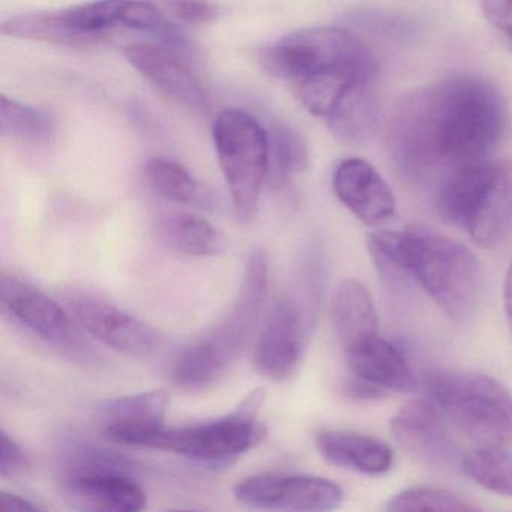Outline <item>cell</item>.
<instances>
[{"label":"cell","instance_id":"1","mask_svg":"<svg viewBox=\"0 0 512 512\" xmlns=\"http://www.w3.org/2000/svg\"><path fill=\"white\" fill-rule=\"evenodd\" d=\"M506 106L499 89L472 74H455L404 95L388 124L392 158L413 178L487 160L502 139Z\"/></svg>","mask_w":512,"mask_h":512},{"label":"cell","instance_id":"2","mask_svg":"<svg viewBox=\"0 0 512 512\" xmlns=\"http://www.w3.org/2000/svg\"><path fill=\"white\" fill-rule=\"evenodd\" d=\"M269 262L265 251H251L238 295L226 316L203 337L188 344L173 361L172 382L187 391L214 388L253 337L268 296Z\"/></svg>","mask_w":512,"mask_h":512},{"label":"cell","instance_id":"3","mask_svg":"<svg viewBox=\"0 0 512 512\" xmlns=\"http://www.w3.org/2000/svg\"><path fill=\"white\" fill-rule=\"evenodd\" d=\"M449 223L482 248H497L512 229V161L484 160L454 170L439 193Z\"/></svg>","mask_w":512,"mask_h":512},{"label":"cell","instance_id":"4","mask_svg":"<svg viewBox=\"0 0 512 512\" xmlns=\"http://www.w3.org/2000/svg\"><path fill=\"white\" fill-rule=\"evenodd\" d=\"M427 398L478 449L512 443V395L499 380L473 371L436 370L425 377Z\"/></svg>","mask_w":512,"mask_h":512},{"label":"cell","instance_id":"5","mask_svg":"<svg viewBox=\"0 0 512 512\" xmlns=\"http://www.w3.org/2000/svg\"><path fill=\"white\" fill-rule=\"evenodd\" d=\"M407 268L437 307L454 322L472 319L484 298V269L460 242L431 233L406 232Z\"/></svg>","mask_w":512,"mask_h":512},{"label":"cell","instance_id":"6","mask_svg":"<svg viewBox=\"0 0 512 512\" xmlns=\"http://www.w3.org/2000/svg\"><path fill=\"white\" fill-rule=\"evenodd\" d=\"M266 400L263 388L254 389L229 415L188 427L143 428L125 434L118 442L142 448L175 452L191 460L218 463L256 448L265 439L259 413Z\"/></svg>","mask_w":512,"mask_h":512},{"label":"cell","instance_id":"7","mask_svg":"<svg viewBox=\"0 0 512 512\" xmlns=\"http://www.w3.org/2000/svg\"><path fill=\"white\" fill-rule=\"evenodd\" d=\"M212 137L236 217L251 221L268 178L269 133L245 110L227 109L218 113Z\"/></svg>","mask_w":512,"mask_h":512},{"label":"cell","instance_id":"8","mask_svg":"<svg viewBox=\"0 0 512 512\" xmlns=\"http://www.w3.org/2000/svg\"><path fill=\"white\" fill-rule=\"evenodd\" d=\"M259 61L269 76L293 83L341 68L377 67L367 44L337 26H319L287 35L262 49Z\"/></svg>","mask_w":512,"mask_h":512},{"label":"cell","instance_id":"9","mask_svg":"<svg viewBox=\"0 0 512 512\" xmlns=\"http://www.w3.org/2000/svg\"><path fill=\"white\" fill-rule=\"evenodd\" d=\"M301 295H283L271 305L254 346V364L275 382L292 377L313 334L319 308L316 284Z\"/></svg>","mask_w":512,"mask_h":512},{"label":"cell","instance_id":"10","mask_svg":"<svg viewBox=\"0 0 512 512\" xmlns=\"http://www.w3.org/2000/svg\"><path fill=\"white\" fill-rule=\"evenodd\" d=\"M236 499L248 508L278 512H331L343 502L340 485L313 475L262 473L235 485Z\"/></svg>","mask_w":512,"mask_h":512},{"label":"cell","instance_id":"11","mask_svg":"<svg viewBox=\"0 0 512 512\" xmlns=\"http://www.w3.org/2000/svg\"><path fill=\"white\" fill-rule=\"evenodd\" d=\"M0 305L14 322L50 346L68 352H82L86 344L74 326L67 308L50 298L34 284L2 272L0 274Z\"/></svg>","mask_w":512,"mask_h":512},{"label":"cell","instance_id":"12","mask_svg":"<svg viewBox=\"0 0 512 512\" xmlns=\"http://www.w3.org/2000/svg\"><path fill=\"white\" fill-rule=\"evenodd\" d=\"M64 304L74 322L118 352L148 356L160 346V335L148 323L86 292H68Z\"/></svg>","mask_w":512,"mask_h":512},{"label":"cell","instance_id":"13","mask_svg":"<svg viewBox=\"0 0 512 512\" xmlns=\"http://www.w3.org/2000/svg\"><path fill=\"white\" fill-rule=\"evenodd\" d=\"M391 431L398 445L422 463L440 469L463 463L451 424L430 398H416L401 407L392 418Z\"/></svg>","mask_w":512,"mask_h":512},{"label":"cell","instance_id":"14","mask_svg":"<svg viewBox=\"0 0 512 512\" xmlns=\"http://www.w3.org/2000/svg\"><path fill=\"white\" fill-rule=\"evenodd\" d=\"M124 56L140 76L173 103L197 113L211 109L205 86L173 50L157 44H131L125 47Z\"/></svg>","mask_w":512,"mask_h":512},{"label":"cell","instance_id":"15","mask_svg":"<svg viewBox=\"0 0 512 512\" xmlns=\"http://www.w3.org/2000/svg\"><path fill=\"white\" fill-rule=\"evenodd\" d=\"M335 196L368 226H380L395 215L394 194L379 172L368 161L347 158L332 176Z\"/></svg>","mask_w":512,"mask_h":512},{"label":"cell","instance_id":"16","mask_svg":"<svg viewBox=\"0 0 512 512\" xmlns=\"http://www.w3.org/2000/svg\"><path fill=\"white\" fill-rule=\"evenodd\" d=\"M62 497L76 512H143L148 506L145 491L127 475L71 476Z\"/></svg>","mask_w":512,"mask_h":512},{"label":"cell","instance_id":"17","mask_svg":"<svg viewBox=\"0 0 512 512\" xmlns=\"http://www.w3.org/2000/svg\"><path fill=\"white\" fill-rule=\"evenodd\" d=\"M350 377L380 391L409 392L416 386L415 374L403 353L379 334L344 350Z\"/></svg>","mask_w":512,"mask_h":512},{"label":"cell","instance_id":"18","mask_svg":"<svg viewBox=\"0 0 512 512\" xmlns=\"http://www.w3.org/2000/svg\"><path fill=\"white\" fill-rule=\"evenodd\" d=\"M316 446L329 463L364 475H383L394 463V452L385 442L355 431H320Z\"/></svg>","mask_w":512,"mask_h":512},{"label":"cell","instance_id":"19","mask_svg":"<svg viewBox=\"0 0 512 512\" xmlns=\"http://www.w3.org/2000/svg\"><path fill=\"white\" fill-rule=\"evenodd\" d=\"M332 320L343 349L379 334V319L370 292L356 280L338 284L331 301Z\"/></svg>","mask_w":512,"mask_h":512},{"label":"cell","instance_id":"20","mask_svg":"<svg viewBox=\"0 0 512 512\" xmlns=\"http://www.w3.org/2000/svg\"><path fill=\"white\" fill-rule=\"evenodd\" d=\"M169 406L170 394L164 389L116 398L104 407V430L118 440L131 431L163 425Z\"/></svg>","mask_w":512,"mask_h":512},{"label":"cell","instance_id":"21","mask_svg":"<svg viewBox=\"0 0 512 512\" xmlns=\"http://www.w3.org/2000/svg\"><path fill=\"white\" fill-rule=\"evenodd\" d=\"M158 233L167 247L194 257H212L224 250V239L200 215L175 211L161 215Z\"/></svg>","mask_w":512,"mask_h":512},{"label":"cell","instance_id":"22","mask_svg":"<svg viewBox=\"0 0 512 512\" xmlns=\"http://www.w3.org/2000/svg\"><path fill=\"white\" fill-rule=\"evenodd\" d=\"M0 32L10 37L41 41V43L56 44V46L79 47V49L101 46L98 41L74 31L65 22L61 11L19 14V16L10 17L2 22Z\"/></svg>","mask_w":512,"mask_h":512},{"label":"cell","instance_id":"23","mask_svg":"<svg viewBox=\"0 0 512 512\" xmlns=\"http://www.w3.org/2000/svg\"><path fill=\"white\" fill-rule=\"evenodd\" d=\"M0 133L14 142L49 145L56 139L58 124L52 113L2 95Z\"/></svg>","mask_w":512,"mask_h":512},{"label":"cell","instance_id":"24","mask_svg":"<svg viewBox=\"0 0 512 512\" xmlns=\"http://www.w3.org/2000/svg\"><path fill=\"white\" fill-rule=\"evenodd\" d=\"M310 164L307 140L286 124H277L269 131L268 182L272 190H281L296 173Z\"/></svg>","mask_w":512,"mask_h":512},{"label":"cell","instance_id":"25","mask_svg":"<svg viewBox=\"0 0 512 512\" xmlns=\"http://www.w3.org/2000/svg\"><path fill=\"white\" fill-rule=\"evenodd\" d=\"M374 82L353 89L328 119L332 133L347 143L364 142L373 133L377 106Z\"/></svg>","mask_w":512,"mask_h":512},{"label":"cell","instance_id":"26","mask_svg":"<svg viewBox=\"0 0 512 512\" xmlns=\"http://www.w3.org/2000/svg\"><path fill=\"white\" fill-rule=\"evenodd\" d=\"M121 26L134 31L146 32L157 38L173 52H191V41L187 35L167 20L166 14L148 2H124L122 4Z\"/></svg>","mask_w":512,"mask_h":512},{"label":"cell","instance_id":"27","mask_svg":"<svg viewBox=\"0 0 512 512\" xmlns=\"http://www.w3.org/2000/svg\"><path fill=\"white\" fill-rule=\"evenodd\" d=\"M145 176L152 190L170 202L193 205L203 199L199 182L176 161L152 158L146 163Z\"/></svg>","mask_w":512,"mask_h":512},{"label":"cell","instance_id":"28","mask_svg":"<svg viewBox=\"0 0 512 512\" xmlns=\"http://www.w3.org/2000/svg\"><path fill=\"white\" fill-rule=\"evenodd\" d=\"M461 469L481 487L512 497L511 449H475L467 452L464 454Z\"/></svg>","mask_w":512,"mask_h":512},{"label":"cell","instance_id":"29","mask_svg":"<svg viewBox=\"0 0 512 512\" xmlns=\"http://www.w3.org/2000/svg\"><path fill=\"white\" fill-rule=\"evenodd\" d=\"M367 250L380 277L389 286H401L410 280L406 256V232L374 230L368 233Z\"/></svg>","mask_w":512,"mask_h":512},{"label":"cell","instance_id":"30","mask_svg":"<svg viewBox=\"0 0 512 512\" xmlns=\"http://www.w3.org/2000/svg\"><path fill=\"white\" fill-rule=\"evenodd\" d=\"M386 512H484L473 503L448 490L412 487L395 494Z\"/></svg>","mask_w":512,"mask_h":512},{"label":"cell","instance_id":"31","mask_svg":"<svg viewBox=\"0 0 512 512\" xmlns=\"http://www.w3.org/2000/svg\"><path fill=\"white\" fill-rule=\"evenodd\" d=\"M482 14L512 52V2H482Z\"/></svg>","mask_w":512,"mask_h":512},{"label":"cell","instance_id":"32","mask_svg":"<svg viewBox=\"0 0 512 512\" xmlns=\"http://www.w3.org/2000/svg\"><path fill=\"white\" fill-rule=\"evenodd\" d=\"M166 10L185 23L214 22L220 16V8L208 2H172L166 5Z\"/></svg>","mask_w":512,"mask_h":512},{"label":"cell","instance_id":"33","mask_svg":"<svg viewBox=\"0 0 512 512\" xmlns=\"http://www.w3.org/2000/svg\"><path fill=\"white\" fill-rule=\"evenodd\" d=\"M28 464V455L19 442L7 431H2V446H0V473L4 478L19 475Z\"/></svg>","mask_w":512,"mask_h":512},{"label":"cell","instance_id":"34","mask_svg":"<svg viewBox=\"0 0 512 512\" xmlns=\"http://www.w3.org/2000/svg\"><path fill=\"white\" fill-rule=\"evenodd\" d=\"M343 392L346 397L352 398V400L370 401L386 397V392L380 391V389L374 388V386L368 385L362 380L355 379V377H349L346 380Z\"/></svg>","mask_w":512,"mask_h":512},{"label":"cell","instance_id":"35","mask_svg":"<svg viewBox=\"0 0 512 512\" xmlns=\"http://www.w3.org/2000/svg\"><path fill=\"white\" fill-rule=\"evenodd\" d=\"M0 512H46L31 500L25 499L16 493L2 491L0 497Z\"/></svg>","mask_w":512,"mask_h":512},{"label":"cell","instance_id":"36","mask_svg":"<svg viewBox=\"0 0 512 512\" xmlns=\"http://www.w3.org/2000/svg\"><path fill=\"white\" fill-rule=\"evenodd\" d=\"M503 301H505L506 319L512 334V262L506 274L505 290H503Z\"/></svg>","mask_w":512,"mask_h":512},{"label":"cell","instance_id":"37","mask_svg":"<svg viewBox=\"0 0 512 512\" xmlns=\"http://www.w3.org/2000/svg\"><path fill=\"white\" fill-rule=\"evenodd\" d=\"M173 512H191V511H173Z\"/></svg>","mask_w":512,"mask_h":512}]
</instances>
